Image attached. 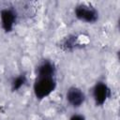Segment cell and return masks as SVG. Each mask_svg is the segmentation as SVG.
Instances as JSON below:
<instances>
[{"mask_svg":"<svg viewBox=\"0 0 120 120\" xmlns=\"http://www.w3.org/2000/svg\"><path fill=\"white\" fill-rule=\"evenodd\" d=\"M55 68L54 66L50 61L42 62L37 69L38 77H54Z\"/></svg>","mask_w":120,"mask_h":120,"instance_id":"8992f818","label":"cell"},{"mask_svg":"<svg viewBox=\"0 0 120 120\" xmlns=\"http://www.w3.org/2000/svg\"><path fill=\"white\" fill-rule=\"evenodd\" d=\"M24 82H25V77L24 76H18V77H16L13 80V82H12V89L15 90V91L20 89L24 84Z\"/></svg>","mask_w":120,"mask_h":120,"instance_id":"52a82bcc","label":"cell"},{"mask_svg":"<svg viewBox=\"0 0 120 120\" xmlns=\"http://www.w3.org/2000/svg\"><path fill=\"white\" fill-rule=\"evenodd\" d=\"M54 77H37L34 83V93L38 98L48 97L55 88Z\"/></svg>","mask_w":120,"mask_h":120,"instance_id":"6da1fadb","label":"cell"},{"mask_svg":"<svg viewBox=\"0 0 120 120\" xmlns=\"http://www.w3.org/2000/svg\"><path fill=\"white\" fill-rule=\"evenodd\" d=\"M0 16H1V22L4 30L7 32L11 31L16 21V14L14 13V11L9 8L2 9Z\"/></svg>","mask_w":120,"mask_h":120,"instance_id":"277c9868","label":"cell"},{"mask_svg":"<svg viewBox=\"0 0 120 120\" xmlns=\"http://www.w3.org/2000/svg\"><path fill=\"white\" fill-rule=\"evenodd\" d=\"M75 15L81 21H84L87 22H94L98 19L97 10L95 8L85 6V5L78 6L75 8Z\"/></svg>","mask_w":120,"mask_h":120,"instance_id":"7a4b0ae2","label":"cell"},{"mask_svg":"<svg viewBox=\"0 0 120 120\" xmlns=\"http://www.w3.org/2000/svg\"><path fill=\"white\" fill-rule=\"evenodd\" d=\"M69 120H85L84 117L82 115H80V114H75L73 115Z\"/></svg>","mask_w":120,"mask_h":120,"instance_id":"ba28073f","label":"cell"},{"mask_svg":"<svg viewBox=\"0 0 120 120\" xmlns=\"http://www.w3.org/2000/svg\"><path fill=\"white\" fill-rule=\"evenodd\" d=\"M67 100L73 107L81 106L84 101V94L77 87H71L67 92Z\"/></svg>","mask_w":120,"mask_h":120,"instance_id":"5b68a950","label":"cell"},{"mask_svg":"<svg viewBox=\"0 0 120 120\" xmlns=\"http://www.w3.org/2000/svg\"><path fill=\"white\" fill-rule=\"evenodd\" d=\"M109 88L103 82H98L93 89V97L97 105H102L109 97Z\"/></svg>","mask_w":120,"mask_h":120,"instance_id":"3957f363","label":"cell"}]
</instances>
